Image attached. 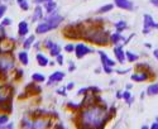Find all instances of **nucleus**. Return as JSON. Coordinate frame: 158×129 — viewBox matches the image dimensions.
I'll use <instances>...</instances> for the list:
<instances>
[{
  "label": "nucleus",
  "mask_w": 158,
  "mask_h": 129,
  "mask_svg": "<svg viewBox=\"0 0 158 129\" xmlns=\"http://www.w3.org/2000/svg\"><path fill=\"white\" fill-rule=\"evenodd\" d=\"M76 70V66L73 62H70V66H69V71H75Z\"/></svg>",
  "instance_id": "nucleus-50"
},
{
  "label": "nucleus",
  "mask_w": 158,
  "mask_h": 129,
  "mask_svg": "<svg viewBox=\"0 0 158 129\" xmlns=\"http://www.w3.org/2000/svg\"><path fill=\"white\" fill-rule=\"evenodd\" d=\"M63 20V17L57 14V11H53L51 13V14H48L46 18H44V22L48 23V25L51 27V29H56L58 25L61 24V22Z\"/></svg>",
  "instance_id": "nucleus-6"
},
{
  "label": "nucleus",
  "mask_w": 158,
  "mask_h": 129,
  "mask_svg": "<svg viewBox=\"0 0 158 129\" xmlns=\"http://www.w3.org/2000/svg\"><path fill=\"white\" fill-rule=\"evenodd\" d=\"M131 87H133V84H128L127 85V90H130Z\"/></svg>",
  "instance_id": "nucleus-55"
},
{
  "label": "nucleus",
  "mask_w": 158,
  "mask_h": 129,
  "mask_svg": "<svg viewBox=\"0 0 158 129\" xmlns=\"http://www.w3.org/2000/svg\"><path fill=\"white\" fill-rule=\"evenodd\" d=\"M67 106L70 109H72V110H80V109L84 108V104H82V101L81 102H72V101H70V102H67Z\"/></svg>",
  "instance_id": "nucleus-27"
},
{
  "label": "nucleus",
  "mask_w": 158,
  "mask_h": 129,
  "mask_svg": "<svg viewBox=\"0 0 158 129\" xmlns=\"http://www.w3.org/2000/svg\"><path fill=\"white\" fill-rule=\"evenodd\" d=\"M125 58L129 61V62H135V61H138V56L137 55H134L133 52H130V51H127L125 52Z\"/></svg>",
  "instance_id": "nucleus-31"
},
{
  "label": "nucleus",
  "mask_w": 158,
  "mask_h": 129,
  "mask_svg": "<svg viewBox=\"0 0 158 129\" xmlns=\"http://www.w3.org/2000/svg\"><path fill=\"white\" fill-rule=\"evenodd\" d=\"M49 53H51V56H53V57H56L57 55H60L61 53V46L55 43L53 47L49 48Z\"/></svg>",
  "instance_id": "nucleus-28"
},
{
  "label": "nucleus",
  "mask_w": 158,
  "mask_h": 129,
  "mask_svg": "<svg viewBox=\"0 0 158 129\" xmlns=\"http://www.w3.org/2000/svg\"><path fill=\"white\" fill-rule=\"evenodd\" d=\"M122 98H123V99H124V100H125V101L128 102L129 105H130L131 102L134 101V98L131 96V94L129 93V90H127V91H124V93H123V96H122Z\"/></svg>",
  "instance_id": "nucleus-32"
},
{
  "label": "nucleus",
  "mask_w": 158,
  "mask_h": 129,
  "mask_svg": "<svg viewBox=\"0 0 158 129\" xmlns=\"http://www.w3.org/2000/svg\"><path fill=\"white\" fill-rule=\"evenodd\" d=\"M25 90L27 91H29V94H32V95H37V94H39L42 91V87L41 86H38L37 85V82H32V84H28L27 86H25Z\"/></svg>",
  "instance_id": "nucleus-17"
},
{
  "label": "nucleus",
  "mask_w": 158,
  "mask_h": 129,
  "mask_svg": "<svg viewBox=\"0 0 158 129\" xmlns=\"http://www.w3.org/2000/svg\"><path fill=\"white\" fill-rule=\"evenodd\" d=\"M34 41H35V37H34V35H31V37H28L27 40H25V41L23 42V47H24V49H29V48L33 46Z\"/></svg>",
  "instance_id": "nucleus-26"
},
{
  "label": "nucleus",
  "mask_w": 158,
  "mask_h": 129,
  "mask_svg": "<svg viewBox=\"0 0 158 129\" xmlns=\"http://www.w3.org/2000/svg\"><path fill=\"white\" fill-rule=\"evenodd\" d=\"M149 2H151L152 5H154L156 8H158V0H149Z\"/></svg>",
  "instance_id": "nucleus-52"
},
{
  "label": "nucleus",
  "mask_w": 158,
  "mask_h": 129,
  "mask_svg": "<svg viewBox=\"0 0 158 129\" xmlns=\"http://www.w3.org/2000/svg\"><path fill=\"white\" fill-rule=\"evenodd\" d=\"M9 122V117H8V114H0V125L2 124H5Z\"/></svg>",
  "instance_id": "nucleus-35"
},
{
  "label": "nucleus",
  "mask_w": 158,
  "mask_h": 129,
  "mask_svg": "<svg viewBox=\"0 0 158 129\" xmlns=\"http://www.w3.org/2000/svg\"><path fill=\"white\" fill-rule=\"evenodd\" d=\"M13 127H14V125H13V123H5V124H2V125H0V129H11Z\"/></svg>",
  "instance_id": "nucleus-44"
},
{
  "label": "nucleus",
  "mask_w": 158,
  "mask_h": 129,
  "mask_svg": "<svg viewBox=\"0 0 158 129\" xmlns=\"http://www.w3.org/2000/svg\"><path fill=\"white\" fill-rule=\"evenodd\" d=\"M11 23H13V20L10 18H3V20L0 24H2L3 27H9V25H11Z\"/></svg>",
  "instance_id": "nucleus-36"
},
{
  "label": "nucleus",
  "mask_w": 158,
  "mask_h": 129,
  "mask_svg": "<svg viewBox=\"0 0 158 129\" xmlns=\"http://www.w3.org/2000/svg\"><path fill=\"white\" fill-rule=\"evenodd\" d=\"M15 67L14 57L11 56L10 52L0 55V80L8 79L9 72Z\"/></svg>",
  "instance_id": "nucleus-4"
},
{
  "label": "nucleus",
  "mask_w": 158,
  "mask_h": 129,
  "mask_svg": "<svg viewBox=\"0 0 158 129\" xmlns=\"http://www.w3.org/2000/svg\"><path fill=\"white\" fill-rule=\"evenodd\" d=\"M18 60H19V62H20L22 64H24V66H27V64L29 63V56H28L27 49L18 52Z\"/></svg>",
  "instance_id": "nucleus-21"
},
{
  "label": "nucleus",
  "mask_w": 158,
  "mask_h": 129,
  "mask_svg": "<svg viewBox=\"0 0 158 129\" xmlns=\"http://www.w3.org/2000/svg\"><path fill=\"white\" fill-rule=\"evenodd\" d=\"M43 9L41 5H37L33 13V17H32V22H41L43 19Z\"/></svg>",
  "instance_id": "nucleus-16"
},
{
  "label": "nucleus",
  "mask_w": 158,
  "mask_h": 129,
  "mask_svg": "<svg viewBox=\"0 0 158 129\" xmlns=\"http://www.w3.org/2000/svg\"><path fill=\"white\" fill-rule=\"evenodd\" d=\"M13 87L10 84L0 86V111L11 113L13 110Z\"/></svg>",
  "instance_id": "nucleus-3"
},
{
  "label": "nucleus",
  "mask_w": 158,
  "mask_h": 129,
  "mask_svg": "<svg viewBox=\"0 0 158 129\" xmlns=\"http://www.w3.org/2000/svg\"><path fill=\"white\" fill-rule=\"evenodd\" d=\"M32 80H33L34 82H37V84H42V82H44V80H46V76H44L43 73L34 72V73L32 75Z\"/></svg>",
  "instance_id": "nucleus-25"
},
{
  "label": "nucleus",
  "mask_w": 158,
  "mask_h": 129,
  "mask_svg": "<svg viewBox=\"0 0 158 129\" xmlns=\"http://www.w3.org/2000/svg\"><path fill=\"white\" fill-rule=\"evenodd\" d=\"M122 96H123V93L122 91H118L116 93V99H122Z\"/></svg>",
  "instance_id": "nucleus-53"
},
{
  "label": "nucleus",
  "mask_w": 158,
  "mask_h": 129,
  "mask_svg": "<svg viewBox=\"0 0 158 129\" xmlns=\"http://www.w3.org/2000/svg\"><path fill=\"white\" fill-rule=\"evenodd\" d=\"M81 32H82V25L76 24V25H67L64 29V35L71 40H77L81 38Z\"/></svg>",
  "instance_id": "nucleus-5"
},
{
  "label": "nucleus",
  "mask_w": 158,
  "mask_h": 129,
  "mask_svg": "<svg viewBox=\"0 0 158 129\" xmlns=\"http://www.w3.org/2000/svg\"><path fill=\"white\" fill-rule=\"evenodd\" d=\"M53 44H55V43L52 42V40H46V41H44V47L48 48V49L53 47Z\"/></svg>",
  "instance_id": "nucleus-39"
},
{
  "label": "nucleus",
  "mask_w": 158,
  "mask_h": 129,
  "mask_svg": "<svg viewBox=\"0 0 158 129\" xmlns=\"http://www.w3.org/2000/svg\"><path fill=\"white\" fill-rule=\"evenodd\" d=\"M8 38V35H6V32H5V29H4V27L2 24H0V42H4L5 40Z\"/></svg>",
  "instance_id": "nucleus-33"
},
{
  "label": "nucleus",
  "mask_w": 158,
  "mask_h": 129,
  "mask_svg": "<svg viewBox=\"0 0 158 129\" xmlns=\"http://www.w3.org/2000/svg\"><path fill=\"white\" fill-rule=\"evenodd\" d=\"M49 31H52V29H51V27L48 25L47 22L38 23V25L35 27V33H37V34H44V33H47V32H49Z\"/></svg>",
  "instance_id": "nucleus-18"
},
{
  "label": "nucleus",
  "mask_w": 158,
  "mask_h": 129,
  "mask_svg": "<svg viewBox=\"0 0 158 129\" xmlns=\"http://www.w3.org/2000/svg\"><path fill=\"white\" fill-rule=\"evenodd\" d=\"M115 5L120 9H124V10H131L133 9V3L129 2V0H115Z\"/></svg>",
  "instance_id": "nucleus-15"
},
{
  "label": "nucleus",
  "mask_w": 158,
  "mask_h": 129,
  "mask_svg": "<svg viewBox=\"0 0 158 129\" xmlns=\"http://www.w3.org/2000/svg\"><path fill=\"white\" fill-rule=\"evenodd\" d=\"M114 2H115V0H114Z\"/></svg>",
  "instance_id": "nucleus-58"
},
{
  "label": "nucleus",
  "mask_w": 158,
  "mask_h": 129,
  "mask_svg": "<svg viewBox=\"0 0 158 129\" xmlns=\"http://www.w3.org/2000/svg\"><path fill=\"white\" fill-rule=\"evenodd\" d=\"M64 51H66V52H69V53L73 52V51H75V44H73V43L66 44V46H64Z\"/></svg>",
  "instance_id": "nucleus-37"
},
{
  "label": "nucleus",
  "mask_w": 158,
  "mask_h": 129,
  "mask_svg": "<svg viewBox=\"0 0 158 129\" xmlns=\"http://www.w3.org/2000/svg\"><path fill=\"white\" fill-rule=\"evenodd\" d=\"M114 27H115V29H116V32H119V33H123L127 28H128V24L124 22V20H119V22H116L115 24H114Z\"/></svg>",
  "instance_id": "nucleus-24"
},
{
  "label": "nucleus",
  "mask_w": 158,
  "mask_h": 129,
  "mask_svg": "<svg viewBox=\"0 0 158 129\" xmlns=\"http://www.w3.org/2000/svg\"><path fill=\"white\" fill-rule=\"evenodd\" d=\"M3 2H8V0H3Z\"/></svg>",
  "instance_id": "nucleus-57"
},
{
  "label": "nucleus",
  "mask_w": 158,
  "mask_h": 129,
  "mask_svg": "<svg viewBox=\"0 0 158 129\" xmlns=\"http://www.w3.org/2000/svg\"><path fill=\"white\" fill-rule=\"evenodd\" d=\"M113 8H114V4H106V5L101 6V8L98 10V13H99V14H104V13H109V11H111V10H113Z\"/></svg>",
  "instance_id": "nucleus-29"
},
{
  "label": "nucleus",
  "mask_w": 158,
  "mask_h": 129,
  "mask_svg": "<svg viewBox=\"0 0 158 129\" xmlns=\"http://www.w3.org/2000/svg\"><path fill=\"white\" fill-rule=\"evenodd\" d=\"M23 73H24V71H23L22 69H18V70H17V76H15V79H22V77H23Z\"/></svg>",
  "instance_id": "nucleus-46"
},
{
  "label": "nucleus",
  "mask_w": 158,
  "mask_h": 129,
  "mask_svg": "<svg viewBox=\"0 0 158 129\" xmlns=\"http://www.w3.org/2000/svg\"><path fill=\"white\" fill-rule=\"evenodd\" d=\"M81 38L98 46H106L110 42V34L108 31H104L101 27H91L87 29H82Z\"/></svg>",
  "instance_id": "nucleus-2"
},
{
  "label": "nucleus",
  "mask_w": 158,
  "mask_h": 129,
  "mask_svg": "<svg viewBox=\"0 0 158 129\" xmlns=\"http://www.w3.org/2000/svg\"><path fill=\"white\" fill-rule=\"evenodd\" d=\"M137 69L142 70V71H151V67H149V64H146V63H138L137 64Z\"/></svg>",
  "instance_id": "nucleus-34"
},
{
  "label": "nucleus",
  "mask_w": 158,
  "mask_h": 129,
  "mask_svg": "<svg viewBox=\"0 0 158 129\" xmlns=\"http://www.w3.org/2000/svg\"><path fill=\"white\" fill-rule=\"evenodd\" d=\"M114 55H115V58H116V61L119 62V63H124L125 62V52H124V49H123V47L122 46H115L114 47Z\"/></svg>",
  "instance_id": "nucleus-12"
},
{
  "label": "nucleus",
  "mask_w": 158,
  "mask_h": 129,
  "mask_svg": "<svg viewBox=\"0 0 158 129\" xmlns=\"http://www.w3.org/2000/svg\"><path fill=\"white\" fill-rule=\"evenodd\" d=\"M129 71H130V70L127 69V70H116L115 72H116V73H120V75H124V73H127V72H129Z\"/></svg>",
  "instance_id": "nucleus-49"
},
{
  "label": "nucleus",
  "mask_w": 158,
  "mask_h": 129,
  "mask_svg": "<svg viewBox=\"0 0 158 129\" xmlns=\"http://www.w3.org/2000/svg\"><path fill=\"white\" fill-rule=\"evenodd\" d=\"M102 70H104L105 73H113L114 72L113 67H110V66H102Z\"/></svg>",
  "instance_id": "nucleus-43"
},
{
  "label": "nucleus",
  "mask_w": 158,
  "mask_h": 129,
  "mask_svg": "<svg viewBox=\"0 0 158 129\" xmlns=\"http://www.w3.org/2000/svg\"><path fill=\"white\" fill-rule=\"evenodd\" d=\"M87 91H89V87H82V89H80V90H78V91H77V95H78V96L85 95Z\"/></svg>",
  "instance_id": "nucleus-42"
},
{
  "label": "nucleus",
  "mask_w": 158,
  "mask_h": 129,
  "mask_svg": "<svg viewBox=\"0 0 158 129\" xmlns=\"http://www.w3.org/2000/svg\"><path fill=\"white\" fill-rule=\"evenodd\" d=\"M57 94H58V95H62V96H66V95H67V94H66V87L58 89V90H57Z\"/></svg>",
  "instance_id": "nucleus-47"
},
{
  "label": "nucleus",
  "mask_w": 158,
  "mask_h": 129,
  "mask_svg": "<svg viewBox=\"0 0 158 129\" xmlns=\"http://www.w3.org/2000/svg\"><path fill=\"white\" fill-rule=\"evenodd\" d=\"M151 77L149 75V71H139V72H135L130 76L131 81H135V82H142V81H147Z\"/></svg>",
  "instance_id": "nucleus-9"
},
{
  "label": "nucleus",
  "mask_w": 158,
  "mask_h": 129,
  "mask_svg": "<svg viewBox=\"0 0 158 129\" xmlns=\"http://www.w3.org/2000/svg\"><path fill=\"white\" fill-rule=\"evenodd\" d=\"M93 52H94V49L91 47H87L85 43H78V44L75 46V53H76V57L78 60L84 58L86 55L93 53Z\"/></svg>",
  "instance_id": "nucleus-7"
},
{
  "label": "nucleus",
  "mask_w": 158,
  "mask_h": 129,
  "mask_svg": "<svg viewBox=\"0 0 158 129\" xmlns=\"http://www.w3.org/2000/svg\"><path fill=\"white\" fill-rule=\"evenodd\" d=\"M124 41H125V40H124V37H123L122 33H119V32L110 34V42H111L113 44H115V46H118L120 42H124Z\"/></svg>",
  "instance_id": "nucleus-20"
},
{
  "label": "nucleus",
  "mask_w": 158,
  "mask_h": 129,
  "mask_svg": "<svg viewBox=\"0 0 158 129\" xmlns=\"http://www.w3.org/2000/svg\"><path fill=\"white\" fill-rule=\"evenodd\" d=\"M39 43H41V42H35V44H34V48H35V49H38V47H39Z\"/></svg>",
  "instance_id": "nucleus-56"
},
{
  "label": "nucleus",
  "mask_w": 158,
  "mask_h": 129,
  "mask_svg": "<svg viewBox=\"0 0 158 129\" xmlns=\"http://www.w3.org/2000/svg\"><path fill=\"white\" fill-rule=\"evenodd\" d=\"M48 2H51V0H33V3H34L35 5H41V4H46V3H48Z\"/></svg>",
  "instance_id": "nucleus-45"
},
{
  "label": "nucleus",
  "mask_w": 158,
  "mask_h": 129,
  "mask_svg": "<svg viewBox=\"0 0 158 129\" xmlns=\"http://www.w3.org/2000/svg\"><path fill=\"white\" fill-rule=\"evenodd\" d=\"M52 125V122L49 119H44V118H41V119H35V120H32V129H39V128H48Z\"/></svg>",
  "instance_id": "nucleus-10"
},
{
  "label": "nucleus",
  "mask_w": 158,
  "mask_h": 129,
  "mask_svg": "<svg viewBox=\"0 0 158 129\" xmlns=\"http://www.w3.org/2000/svg\"><path fill=\"white\" fill-rule=\"evenodd\" d=\"M56 61H57V64H60V66H62L63 64V56L60 53V55H57L56 56Z\"/></svg>",
  "instance_id": "nucleus-41"
},
{
  "label": "nucleus",
  "mask_w": 158,
  "mask_h": 129,
  "mask_svg": "<svg viewBox=\"0 0 158 129\" xmlns=\"http://www.w3.org/2000/svg\"><path fill=\"white\" fill-rule=\"evenodd\" d=\"M153 56H154V57H156V58H157V60H158V48H157V49H154V51H153Z\"/></svg>",
  "instance_id": "nucleus-54"
},
{
  "label": "nucleus",
  "mask_w": 158,
  "mask_h": 129,
  "mask_svg": "<svg viewBox=\"0 0 158 129\" xmlns=\"http://www.w3.org/2000/svg\"><path fill=\"white\" fill-rule=\"evenodd\" d=\"M63 79H64V72H62V71H55L53 73L49 76L48 84H47V85H48V86L55 85L56 82H61Z\"/></svg>",
  "instance_id": "nucleus-11"
},
{
  "label": "nucleus",
  "mask_w": 158,
  "mask_h": 129,
  "mask_svg": "<svg viewBox=\"0 0 158 129\" xmlns=\"http://www.w3.org/2000/svg\"><path fill=\"white\" fill-rule=\"evenodd\" d=\"M44 9H46V11H47V14H51V13L56 11V9H57V4L53 2V0H51V2H48V3L44 4Z\"/></svg>",
  "instance_id": "nucleus-22"
},
{
  "label": "nucleus",
  "mask_w": 158,
  "mask_h": 129,
  "mask_svg": "<svg viewBox=\"0 0 158 129\" xmlns=\"http://www.w3.org/2000/svg\"><path fill=\"white\" fill-rule=\"evenodd\" d=\"M113 115L106 111V108L104 105H93V106H85L84 110L80 111L78 118H80V127L81 128H93L100 129L104 128Z\"/></svg>",
  "instance_id": "nucleus-1"
},
{
  "label": "nucleus",
  "mask_w": 158,
  "mask_h": 129,
  "mask_svg": "<svg viewBox=\"0 0 158 129\" xmlns=\"http://www.w3.org/2000/svg\"><path fill=\"white\" fill-rule=\"evenodd\" d=\"M75 87V84L73 82H69V85L66 86V90H72Z\"/></svg>",
  "instance_id": "nucleus-51"
},
{
  "label": "nucleus",
  "mask_w": 158,
  "mask_h": 129,
  "mask_svg": "<svg viewBox=\"0 0 158 129\" xmlns=\"http://www.w3.org/2000/svg\"><path fill=\"white\" fill-rule=\"evenodd\" d=\"M28 33H29V25H28V23L25 20H22L18 24V35L20 38H23V37L27 35Z\"/></svg>",
  "instance_id": "nucleus-14"
},
{
  "label": "nucleus",
  "mask_w": 158,
  "mask_h": 129,
  "mask_svg": "<svg viewBox=\"0 0 158 129\" xmlns=\"http://www.w3.org/2000/svg\"><path fill=\"white\" fill-rule=\"evenodd\" d=\"M143 19H144V29H143V33L144 34H149V32H151L152 28L158 29V24L153 20V18L149 14H144Z\"/></svg>",
  "instance_id": "nucleus-8"
},
{
  "label": "nucleus",
  "mask_w": 158,
  "mask_h": 129,
  "mask_svg": "<svg viewBox=\"0 0 158 129\" xmlns=\"http://www.w3.org/2000/svg\"><path fill=\"white\" fill-rule=\"evenodd\" d=\"M17 3H18V6L22 10H24V11L29 10V3L27 2V0H17Z\"/></svg>",
  "instance_id": "nucleus-30"
},
{
  "label": "nucleus",
  "mask_w": 158,
  "mask_h": 129,
  "mask_svg": "<svg viewBox=\"0 0 158 129\" xmlns=\"http://www.w3.org/2000/svg\"><path fill=\"white\" fill-rule=\"evenodd\" d=\"M147 95H149V96H156V95H158V82L152 84V85L148 86V89H147Z\"/></svg>",
  "instance_id": "nucleus-23"
},
{
  "label": "nucleus",
  "mask_w": 158,
  "mask_h": 129,
  "mask_svg": "<svg viewBox=\"0 0 158 129\" xmlns=\"http://www.w3.org/2000/svg\"><path fill=\"white\" fill-rule=\"evenodd\" d=\"M89 91H90V93H94V94H99V93H100V89L96 87V86H90V87H89Z\"/></svg>",
  "instance_id": "nucleus-40"
},
{
  "label": "nucleus",
  "mask_w": 158,
  "mask_h": 129,
  "mask_svg": "<svg viewBox=\"0 0 158 129\" xmlns=\"http://www.w3.org/2000/svg\"><path fill=\"white\" fill-rule=\"evenodd\" d=\"M149 128H151V129H158V117L156 118V122H154Z\"/></svg>",
  "instance_id": "nucleus-48"
},
{
  "label": "nucleus",
  "mask_w": 158,
  "mask_h": 129,
  "mask_svg": "<svg viewBox=\"0 0 158 129\" xmlns=\"http://www.w3.org/2000/svg\"><path fill=\"white\" fill-rule=\"evenodd\" d=\"M99 56H100V60H101V64L102 66H110V67H114L115 64H116V62L114 61V60H111V58H109L108 56H106V53L104 52V51H99Z\"/></svg>",
  "instance_id": "nucleus-13"
},
{
  "label": "nucleus",
  "mask_w": 158,
  "mask_h": 129,
  "mask_svg": "<svg viewBox=\"0 0 158 129\" xmlns=\"http://www.w3.org/2000/svg\"><path fill=\"white\" fill-rule=\"evenodd\" d=\"M35 60H37L38 64H39L41 67H46V66H48V64H49L48 58H47L42 52H38V53L35 55Z\"/></svg>",
  "instance_id": "nucleus-19"
},
{
  "label": "nucleus",
  "mask_w": 158,
  "mask_h": 129,
  "mask_svg": "<svg viewBox=\"0 0 158 129\" xmlns=\"http://www.w3.org/2000/svg\"><path fill=\"white\" fill-rule=\"evenodd\" d=\"M6 5H4V4H2L0 5V19H3L4 18V15H5V13H6Z\"/></svg>",
  "instance_id": "nucleus-38"
}]
</instances>
